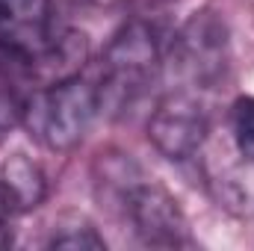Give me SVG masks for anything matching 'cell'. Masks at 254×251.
<instances>
[{"instance_id": "1", "label": "cell", "mask_w": 254, "mask_h": 251, "mask_svg": "<svg viewBox=\"0 0 254 251\" xmlns=\"http://www.w3.org/2000/svg\"><path fill=\"white\" fill-rule=\"evenodd\" d=\"M98 195L116 207L127 222L133 237L148 249H184L192 246L190 222L163 184L145 175L139 163L125 154H101L95 163Z\"/></svg>"}, {"instance_id": "2", "label": "cell", "mask_w": 254, "mask_h": 251, "mask_svg": "<svg viewBox=\"0 0 254 251\" xmlns=\"http://www.w3.org/2000/svg\"><path fill=\"white\" fill-rule=\"evenodd\" d=\"M86 57V39L57 27L51 0H0V60L42 77H71Z\"/></svg>"}, {"instance_id": "3", "label": "cell", "mask_w": 254, "mask_h": 251, "mask_svg": "<svg viewBox=\"0 0 254 251\" xmlns=\"http://www.w3.org/2000/svg\"><path fill=\"white\" fill-rule=\"evenodd\" d=\"M163 68V48L157 33L145 21L125 24L104 51L98 68V98L101 116H122L139 104L157 83Z\"/></svg>"}, {"instance_id": "4", "label": "cell", "mask_w": 254, "mask_h": 251, "mask_svg": "<svg viewBox=\"0 0 254 251\" xmlns=\"http://www.w3.org/2000/svg\"><path fill=\"white\" fill-rule=\"evenodd\" d=\"M101 116L98 83L80 74L36 89L24 101L27 133L48 151H74Z\"/></svg>"}, {"instance_id": "5", "label": "cell", "mask_w": 254, "mask_h": 251, "mask_svg": "<svg viewBox=\"0 0 254 251\" xmlns=\"http://www.w3.org/2000/svg\"><path fill=\"white\" fill-rule=\"evenodd\" d=\"M169 65L187 89L216 86L231 65L228 24L216 9H198L181 24L172 39Z\"/></svg>"}, {"instance_id": "6", "label": "cell", "mask_w": 254, "mask_h": 251, "mask_svg": "<svg viewBox=\"0 0 254 251\" xmlns=\"http://www.w3.org/2000/svg\"><path fill=\"white\" fill-rule=\"evenodd\" d=\"M210 133V113L195 89H175L160 98L148 119L151 145L172 163H184L201 151Z\"/></svg>"}, {"instance_id": "7", "label": "cell", "mask_w": 254, "mask_h": 251, "mask_svg": "<svg viewBox=\"0 0 254 251\" xmlns=\"http://www.w3.org/2000/svg\"><path fill=\"white\" fill-rule=\"evenodd\" d=\"M48 192L42 169L24 154H12L0 163V204L12 213H27L42 204Z\"/></svg>"}, {"instance_id": "8", "label": "cell", "mask_w": 254, "mask_h": 251, "mask_svg": "<svg viewBox=\"0 0 254 251\" xmlns=\"http://www.w3.org/2000/svg\"><path fill=\"white\" fill-rule=\"evenodd\" d=\"M51 249H71V251H101L107 249L104 237L98 234V228L92 222H86L83 216H65L63 222L54 225V234L48 240Z\"/></svg>"}, {"instance_id": "9", "label": "cell", "mask_w": 254, "mask_h": 251, "mask_svg": "<svg viewBox=\"0 0 254 251\" xmlns=\"http://www.w3.org/2000/svg\"><path fill=\"white\" fill-rule=\"evenodd\" d=\"M231 136L243 160L254 163V95L237 98L231 107Z\"/></svg>"}, {"instance_id": "10", "label": "cell", "mask_w": 254, "mask_h": 251, "mask_svg": "<svg viewBox=\"0 0 254 251\" xmlns=\"http://www.w3.org/2000/svg\"><path fill=\"white\" fill-rule=\"evenodd\" d=\"M24 101L12 89H0V133H9L12 127L24 122Z\"/></svg>"}, {"instance_id": "11", "label": "cell", "mask_w": 254, "mask_h": 251, "mask_svg": "<svg viewBox=\"0 0 254 251\" xmlns=\"http://www.w3.org/2000/svg\"><path fill=\"white\" fill-rule=\"evenodd\" d=\"M9 243H12V234H9V228L0 222V249H6Z\"/></svg>"}]
</instances>
